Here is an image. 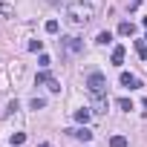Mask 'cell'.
<instances>
[{"mask_svg":"<svg viewBox=\"0 0 147 147\" xmlns=\"http://www.w3.org/2000/svg\"><path fill=\"white\" fill-rule=\"evenodd\" d=\"M66 20H69L72 26H87V23L92 20V9L84 6V3H69V6H66Z\"/></svg>","mask_w":147,"mask_h":147,"instance_id":"1","label":"cell"},{"mask_svg":"<svg viewBox=\"0 0 147 147\" xmlns=\"http://www.w3.org/2000/svg\"><path fill=\"white\" fill-rule=\"evenodd\" d=\"M87 90L90 95H107V78H104V72H90L87 75Z\"/></svg>","mask_w":147,"mask_h":147,"instance_id":"2","label":"cell"},{"mask_svg":"<svg viewBox=\"0 0 147 147\" xmlns=\"http://www.w3.org/2000/svg\"><path fill=\"white\" fill-rule=\"evenodd\" d=\"M58 43H61V49H63L66 55H81V52H84V40L75 38V35H63Z\"/></svg>","mask_w":147,"mask_h":147,"instance_id":"3","label":"cell"},{"mask_svg":"<svg viewBox=\"0 0 147 147\" xmlns=\"http://www.w3.org/2000/svg\"><path fill=\"white\" fill-rule=\"evenodd\" d=\"M118 84L127 87V90H138V87H141V81L133 75V72H121V75H118Z\"/></svg>","mask_w":147,"mask_h":147,"instance_id":"4","label":"cell"},{"mask_svg":"<svg viewBox=\"0 0 147 147\" xmlns=\"http://www.w3.org/2000/svg\"><path fill=\"white\" fill-rule=\"evenodd\" d=\"M66 133H72L78 141H92V133L87 130V127H78V130H66Z\"/></svg>","mask_w":147,"mask_h":147,"instance_id":"5","label":"cell"},{"mask_svg":"<svg viewBox=\"0 0 147 147\" xmlns=\"http://www.w3.org/2000/svg\"><path fill=\"white\" fill-rule=\"evenodd\" d=\"M90 110H92V113H98V115H101V113H107V98H104V95H95V104H92Z\"/></svg>","mask_w":147,"mask_h":147,"instance_id":"6","label":"cell"},{"mask_svg":"<svg viewBox=\"0 0 147 147\" xmlns=\"http://www.w3.org/2000/svg\"><path fill=\"white\" fill-rule=\"evenodd\" d=\"M90 115H92V110H90V107L75 110V121H78V124H87V121H90Z\"/></svg>","mask_w":147,"mask_h":147,"instance_id":"7","label":"cell"},{"mask_svg":"<svg viewBox=\"0 0 147 147\" xmlns=\"http://www.w3.org/2000/svg\"><path fill=\"white\" fill-rule=\"evenodd\" d=\"M110 61H113L115 66H121V63H124V46H115L113 55H110Z\"/></svg>","mask_w":147,"mask_h":147,"instance_id":"8","label":"cell"},{"mask_svg":"<svg viewBox=\"0 0 147 147\" xmlns=\"http://www.w3.org/2000/svg\"><path fill=\"white\" fill-rule=\"evenodd\" d=\"M133 32H136V26H133L130 20H124V23H118V35H124V38H127V35H133Z\"/></svg>","mask_w":147,"mask_h":147,"instance_id":"9","label":"cell"},{"mask_svg":"<svg viewBox=\"0 0 147 147\" xmlns=\"http://www.w3.org/2000/svg\"><path fill=\"white\" fill-rule=\"evenodd\" d=\"M110 147H130V141H127L124 136H113V138H110Z\"/></svg>","mask_w":147,"mask_h":147,"instance_id":"10","label":"cell"},{"mask_svg":"<svg viewBox=\"0 0 147 147\" xmlns=\"http://www.w3.org/2000/svg\"><path fill=\"white\" fill-rule=\"evenodd\" d=\"M136 52H138V58L147 61V40H136Z\"/></svg>","mask_w":147,"mask_h":147,"instance_id":"11","label":"cell"},{"mask_svg":"<svg viewBox=\"0 0 147 147\" xmlns=\"http://www.w3.org/2000/svg\"><path fill=\"white\" fill-rule=\"evenodd\" d=\"M110 40H113V35H110V32H98V38H95V43H101V46H107Z\"/></svg>","mask_w":147,"mask_h":147,"instance_id":"12","label":"cell"},{"mask_svg":"<svg viewBox=\"0 0 147 147\" xmlns=\"http://www.w3.org/2000/svg\"><path fill=\"white\" fill-rule=\"evenodd\" d=\"M23 141H26V133H15L12 136V147H20Z\"/></svg>","mask_w":147,"mask_h":147,"instance_id":"13","label":"cell"},{"mask_svg":"<svg viewBox=\"0 0 147 147\" xmlns=\"http://www.w3.org/2000/svg\"><path fill=\"white\" fill-rule=\"evenodd\" d=\"M49 78H52V75H49V72L43 69V72H38V75H35V84H46Z\"/></svg>","mask_w":147,"mask_h":147,"instance_id":"14","label":"cell"},{"mask_svg":"<svg viewBox=\"0 0 147 147\" xmlns=\"http://www.w3.org/2000/svg\"><path fill=\"white\" fill-rule=\"evenodd\" d=\"M43 29H46V35H55V32H58V20H46Z\"/></svg>","mask_w":147,"mask_h":147,"instance_id":"15","label":"cell"},{"mask_svg":"<svg viewBox=\"0 0 147 147\" xmlns=\"http://www.w3.org/2000/svg\"><path fill=\"white\" fill-rule=\"evenodd\" d=\"M29 52H43V40H29Z\"/></svg>","mask_w":147,"mask_h":147,"instance_id":"16","label":"cell"},{"mask_svg":"<svg viewBox=\"0 0 147 147\" xmlns=\"http://www.w3.org/2000/svg\"><path fill=\"white\" fill-rule=\"evenodd\" d=\"M29 107H32V110H43V107H46V101H43V98H32V101H29Z\"/></svg>","mask_w":147,"mask_h":147,"instance_id":"17","label":"cell"},{"mask_svg":"<svg viewBox=\"0 0 147 147\" xmlns=\"http://www.w3.org/2000/svg\"><path fill=\"white\" fill-rule=\"evenodd\" d=\"M118 107H121V110H127V113H130V110H133V101H130V98H118Z\"/></svg>","mask_w":147,"mask_h":147,"instance_id":"18","label":"cell"},{"mask_svg":"<svg viewBox=\"0 0 147 147\" xmlns=\"http://www.w3.org/2000/svg\"><path fill=\"white\" fill-rule=\"evenodd\" d=\"M46 87H49V90H52V92H61V84H58V81H55V78H49V81H46Z\"/></svg>","mask_w":147,"mask_h":147,"instance_id":"19","label":"cell"},{"mask_svg":"<svg viewBox=\"0 0 147 147\" xmlns=\"http://www.w3.org/2000/svg\"><path fill=\"white\" fill-rule=\"evenodd\" d=\"M0 15H15V9L9 3H0Z\"/></svg>","mask_w":147,"mask_h":147,"instance_id":"20","label":"cell"},{"mask_svg":"<svg viewBox=\"0 0 147 147\" xmlns=\"http://www.w3.org/2000/svg\"><path fill=\"white\" fill-rule=\"evenodd\" d=\"M38 63H40V66H43V69H46V66H49V63H52V61H49V55H40V58H38Z\"/></svg>","mask_w":147,"mask_h":147,"instance_id":"21","label":"cell"},{"mask_svg":"<svg viewBox=\"0 0 147 147\" xmlns=\"http://www.w3.org/2000/svg\"><path fill=\"white\" fill-rule=\"evenodd\" d=\"M49 3H55V6H58V3H61V0H49Z\"/></svg>","mask_w":147,"mask_h":147,"instance_id":"22","label":"cell"},{"mask_svg":"<svg viewBox=\"0 0 147 147\" xmlns=\"http://www.w3.org/2000/svg\"><path fill=\"white\" fill-rule=\"evenodd\" d=\"M38 147H52V144H38Z\"/></svg>","mask_w":147,"mask_h":147,"instance_id":"23","label":"cell"},{"mask_svg":"<svg viewBox=\"0 0 147 147\" xmlns=\"http://www.w3.org/2000/svg\"><path fill=\"white\" fill-rule=\"evenodd\" d=\"M144 40H147V35H144Z\"/></svg>","mask_w":147,"mask_h":147,"instance_id":"24","label":"cell"}]
</instances>
